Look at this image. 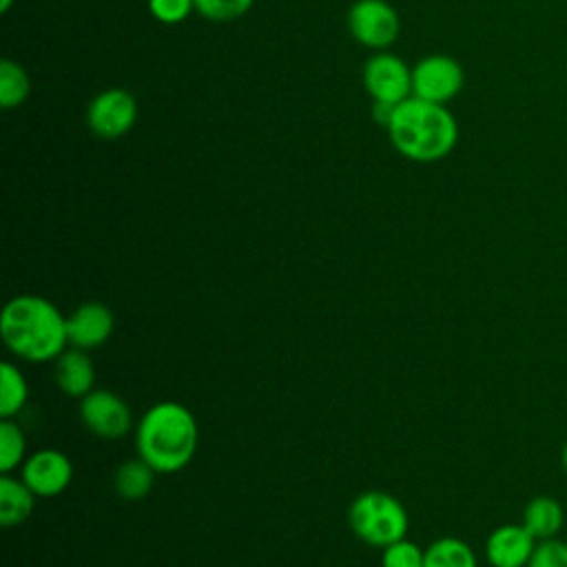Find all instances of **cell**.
I'll use <instances>...</instances> for the list:
<instances>
[{
    "mask_svg": "<svg viewBox=\"0 0 567 567\" xmlns=\"http://www.w3.org/2000/svg\"><path fill=\"white\" fill-rule=\"evenodd\" d=\"M423 567H478V560L465 540L456 536H443L427 545Z\"/></svg>",
    "mask_w": 567,
    "mask_h": 567,
    "instance_id": "cell-17",
    "label": "cell"
},
{
    "mask_svg": "<svg viewBox=\"0 0 567 567\" xmlns=\"http://www.w3.org/2000/svg\"><path fill=\"white\" fill-rule=\"evenodd\" d=\"M137 120L135 97L120 86L100 91L86 106V126L100 140H117L126 135Z\"/></svg>",
    "mask_w": 567,
    "mask_h": 567,
    "instance_id": "cell-9",
    "label": "cell"
},
{
    "mask_svg": "<svg viewBox=\"0 0 567 567\" xmlns=\"http://www.w3.org/2000/svg\"><path fill=\"white\" fill-rule=\"evenodd\" d=\"M27 461V439L22 427L13 419L0 423V472L11 474Z\"/></svg>",
    "mask_w": 567,
    "mask_h": 567,
    "instance_id": "cell-20",
    "label": "cell"
},
{
    "mask_svg": "<svg viewBox=\"0 0 567 567\" xmlns=\"http://www.w3.org/2000/svg\"><path fill=\"white\" fill-rule=\"evenodd\" d=\"M199 443L195 414L177 401H159L151 405L135 425V450L157 474H175L184 470Z\"/></svg>",
    "mask_w": 567,
    "mask_h": 567,
    "instance_id": "cell-2",
    "label": "cell"
},
{
    "mask_svg": "<svg viewBox=\"0 0 567 567\" xmlns=\"http://www.w3.org/2000/svg\"><path fill=\"white\" fill-rule=\"evenodd\" d=\"M520 523L536 540L556 538L565 525V509L558 498L540 494L525 505Z\"/></svg>",
    "mask_w": 567,
    "mask_h": 567,
    "instance_id": "cell-14",
    "label": "cell"
},
{
    "mask_svg": "<svg viewBox=\"0 0 567 567\" xmlns=\"http://www.w3.org/2000/svg\"><path fill=\"white\" fill-rule=\"evenodd\" d=\"M195 9V0H148L151 16L162 24H179Z\"/></svg>",
    "mask_w": 567,
    "mask_h": 567,
    "instance_id": "cell-24",
    "label": "cell"
},
{
    "mask_svg": "<svg viewBox=\"0 0 567 567\" xmlns=\"http://www.w3.org/2000/svg\"><path fill=\"white\" fill-rule=\"evenodd\" d=\"M115 328V317L109 306L100 301H84L66 317L69 346L80 350H95L104 346Z\"/></svg>",
    "mask_w": 567,
    "mask_h": 567,
    "instance_id": "cell-11",
    "label": "cell"
},
{
    "mask_svg": "<svg viewBox=\"0 0 567 567\" xmlns=\"http://www.w3.org/2000/svg\"><path fill=\"white\" fill-rule=\"evenodd\" d=\"M392 146L412 162L434 164L445 159L458 142V124L445 104L410 95L396 104L385 126Z\"/></svg>",
    "mask_w": 567,
    "mask_h": 567,
    "instance_id": "cell-3",
    "label": "cell"
},
{
    "mask_svg": "<svg viewBox=\"0 0 567 567\" xmlns=\"http://www.w3.org/2000/svg\"><path fill=\"white\" fill-rule=\"evenodd\" d=\"M29 401V383L22 374V370L4 361L0 365V416L2 419H13L18 416Z\"/></svg>",
    "mask_w": 567,
    "mask_h": 567,
    "instance_id": "cell-18",
    "label": "cell"
},
{
    "mask_svg": "<svg viewBox=\"0 0 567 567\" xmlns=\"http://www.w3.org/2000/svg\"><path fill=\"white\" fill-rule=\"evenodd\" d=\"M20 478L38 498L60 496L73 481V463L64 452L42 447L27 456L20 467Z\"/></svg>",
    "mask_w": 567,
    "mask_h": 567,
    "instance_id": "cell-10",
    "label": "cell"
},
{
    "mask_svg": "<svg viewBox=\"0 0 567 567\" xmlns=\"http://www.w3.org/2000/svg\"><path fill=\"white\" fill-rule=\"evenodd\" d=\"M155 470L142 461L140 456L137 458H131V461H124L117 470H115V476H113V487L117 492L120 498L124 501H140L144 496H148V492L153 489V483H155Z\"/></svg>",
    "mask_w": 567,
    "mask_h": 567,
    "instance_id": "cell-16",
    "label": "cell"
},
{
    "mask_svg": "<svg viewBox=\"0 0 567 567\" xmlns=\"http://www.w3.org/2000/svg\"><path fill=\"white\" fill-rule=\"evenodd\" d=\"M252 0H195V11L210 22H233L246 16Z\"/></svg>",
    "mask_w": 567,
    "mask_h": 567,
    "instance_id": "cell-21",
    "label": "cell"
},
{
    "mask_svg": "<svg viewBox=\"0 0 567 567\" xmlns=\"http://www.w3.org/2000/svg\"><path fill=\"white\" fill-rule=\"evenodd\" d=\"M527 567H567V540L558 536L538 540Z\"/></svg>",
    "mask_w": 567,
    "mask_h": 567,
    "instance_id": "cell-23",
    "label": "cell"
},
{
    "mask_svg": "<svg viewBox=\"0 0 567 567\" xmlns=\"http://www.w3.org/2000/svg\"><path fill=\"white\" fill-rule=\"evenodd\" d=\"M13 2H16V0H0V11H2V13H7V11L11 9V4H13Z\"/></svg>",
    "mask_w": 567,
    "mask_h": 567,
    "instance_id": "cell-26",
    "label": "cell"
},
{
    "mask_svg": "<svg viewBox=\"0 0 567 567\" xmlns=\"http://www.w3.org/2000/svg\"><path fill=\"white\" fill-rule=\"evenodd\" d=\"M31 93V78L27 69L11 60L2 58L0 60V106L11 111L18 109Z\"/></svg>",
    "mask_w": 567,
    "mask_h": 567,
    "instance_id": "cell-19",
    "label": "cell"
},
{
    "mask_svg": "<svg viewBox=\"0 0 567 567\" xmlns=\"http://www.w3.org/2000/svg\"><path fill=\"white\" fill-rule=\"evenodd\" d=\"M363 89L372 102L396 106L412 95V66L394 53L379 51L363 66Z\"/></svg>",
    "mask_w": 567,
    "mask_h": 567,
    "instance_id": "cell-8",
    "label": "cell"
},
{
    "mask_svg": "<svg viewBox=\"0 0 567 567\" xmlns=\"http://www.w3.org/2000/svg\"><path fill=\"white\" fill-rule=\"evenodd\" d=\"M346 22L350 35L374 51H385L401 31L399 13L388 0H357L348 9Z\"/></svg>",
    "mask_w": 567,
    "mask_h": 567,
    "instance_id": "cell-5",
    "label": "cell"
},
{
    "mask_svg": "<svg viewBox=\"0 0 567 567\" xmlns=\"http://www.w3.org/2000/svg\"><path fill=\"white\" fill-rule=\"evenodd\" d=\"M465 84V71L458 60L445 53H430L412 66V95L447 104Z\"/></svg>",
    "mask_w": 567,
    "mask_h": 567,
    "instance_id": "cell-6",
    "label": "cell"
},
{
    "mask_svg": "<svg viewBox=\"0 0 567 567\" xmlns=\"http://www.w3.org/2000/svg\"><path fill=\"white\" fill-rule=\"evenodd\" d=\"M0 337L7 350L22 361H55L69 346L66 317L40 295H18L2 308Z\"/></svg>",
    "mask_w": 567,
    "mask_h": 567,
    "instance_id": "cell-1",
    "label": "cell"
},
{
    "mask_svg": "<svg viewBox=\"0 0 567 567\" xmlns=\"http://www.w3.org/2000/svg\"><path fill=\"white\" fill-rule=\"evenodd\" d=\"M53 381L66 396L82 399L93 390L95 383V368L86 350L80 348H66L55 361H53Z\"/></svg>",
    "mask_w": 567,
    "mask_h": 567,
    "instance_id": "cell-13",
    "label": "cell"
},
{
    "mask_svg": "<svg viewBox=\"0 0 567 567\" xmlns=\"http://www.w3.org/2000/svg\"><path fill=\"white\" fill-rule=\"evenodd\" d=\"M348 523L350 529L372 547H388L408 534V512L403 503L379 489H370L359 494L348 509Z\"/></svg>",
    "mask_w": 567,
    "mask_h": 567,
    "instance_id": "cell-4",
    "label": "cell"
},
{
    "mask_svg": "<svg viewBox=\"0 0 567 567\" xmlns=\"http://www.w3.org/2000/svg\"><path fill=\"white\" fill-rule=\"evenodd\" d=\"M536 543L523 523H503L485 540V560L489 567H527Z\"/></svg>",
    "mask_w": 567,
    "mask_h": 567,
    "instance_id": "cell-12",
    "label": "cell"
},
{
    "mask_svg": "<svg viewBox=\"0 0 567 567\" xmlns=\"http://www.w3.org/2000/svg\"><path fill=\"white\" fill-rule=\"evenodd\" d=\"M35 494L22 478L11 474L0 476V525L18 527L22 525L35 507Z\"/></svg>",
    "mask_w": 567,
    "mask_h": 567,
    "instance_id": "cell-15",
    "label": "cell"
},
{
    "mask_svg": "<svg viewBox=\"0 0 567 567\" xmlns=\"http://www.w3.org/2000/svg\"><path fill=\"white\" fill-rule=\"evenodd\" d=\"M560 463H563V470H565V474H567V441H565L563 452H560Z\"/></svg>",
    "mask_w": 567,
    "mask_h": 567,
    "instance_id": "cell-25",
    "label": "cell"
},
{
    "mask_svg": "<svg viewBox=\"0 0 567 567\" xmlns=\"http://www.w3.org/2000/svg\"><path fill=\"white\" fill-rule=\"evenodd\" d=\"M423 560H425V551L408 538H401L383 547V554H381V567H423Z\"/></svg>",
    "mask_w": 567,
    "mask_h": 567,
    "instance_id": "cell-22",
    "label": "cell"
},
{
    "mask_svg": "<svg viewBox=\"0 0 567 567\" xmlns=\"http://www.w3.org/2000/svg\"><path fill=\"white\" fill-rule=\"evenodd\" d=\"M80 421L97 439L117 441L133 430L128 403L111 390H91L80 399Z\"/></svg>",
    "mask_w": 567,
    "mask_h": 567,
    "instance_id": "cell-7",
    "label": "cell"
}]
</instances>
